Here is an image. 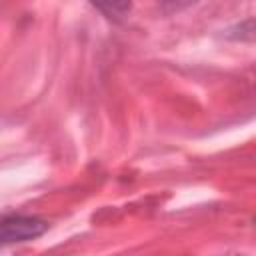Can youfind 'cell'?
I'll return each instance as SVG.
<instances>
[{"instance_id": "1", "label": "cell", "mask_w": 256, "mask_h": 256, "mask_svg": "<svg viewBox=\"0 0 256 256\" xmlns=\"http://www.w3.org/2000/svg\"><path fill=\"white\" fill-rule=\"evenodd\" d=\"M48 230V222L38 218V216H22V214H12L2 220V230L0 238L4 244H16V242H26L42 236Z\"/></svg>"}]
</instances>
